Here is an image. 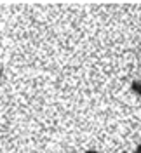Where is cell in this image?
I'll return each mask as SVG.
<instances>
[{
  "label": "cell",
  "mask_w": 141,
  "mask_h": 153,
  "mask_svg": "<svg viewBox=\"0 0 141 153\" xmlns=\"http://www.w3.org/2000/svg\"><path fill=\"white\" fill-rule=\"evenodd\" d=\"M134 153H141V144L138 146V148H136V152H134Z\"/></svg>",
  "instance_id": "cell-1"
},
{
  "label": "cell",
  "mask_w": 141,
  "mask_h": 153,
  "mask_svg": "<svg viewBox=\"0 0 141 153\" xmlns=\"http://www.w3.org/2000/svg\"><path fill=\"white\" fill-rule=\"evenodd\" d=\"M0 84H2V68H0Z\"/></svg>",
  "instance_id": "cell-2"
},
{
  "label": "cell",
  "mask_w": 141,
  "mask_h": 153,
  "mask_svg": "<svg viewBox=\"0 0 141 153\" xmlns=\"http://www.w3.org/2000/svg\"><path fill=\"white\" fill-rule=\"evenodd\" d=\"M87 153H96V152H87Z\"/></svg>",
  "instance_id": "cell-3"
}]
</instances>
